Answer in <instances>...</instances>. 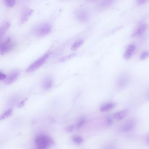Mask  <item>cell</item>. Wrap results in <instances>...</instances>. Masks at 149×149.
Listing matches in <instances>:
<instances>
[{
  "label": "cell",
  "mask_w": 149,
  "mask_h": 149,
  "mask_svg": "<svg viewBox=\"0 0 149 149\" xmlns=\"http://www.w3.org/2000/svg\"><path fill=\"white\" fill-rule=\"evenodd\" d=\"M112 123H113V120H112V118L111 117H108L107 120V123L108 125H111L112 124Z\"/></svg>",
  "instance_id": "4316f807"
},
{
  "label": "cell",
  "mask_w": 149,
  "mask_h": 149,
  "mask_svg": "<svg viewBox=\"0 0 149 149\" xmlns=\"http://www.w3.org/2000/svg\"><path fill=\"white\" fill-rule=\"evenodd\" d=\"M6 78H7V75L4 73H2L1 72H0V80L1 81L4 80Z\"/></svg>",
  "instance_id": "d4e9b609"
},
{
  "label": "cell",
  "mask_w": 149,
  "mask_h": 149,
  "mask_svg": "<svg viewBox=\"0 0 149 149\" xmlns=\"http://www.w3.org/2000/svg\"><path fill=\"white\" fill-rule=\"evenodd\" d=\"M76 53H72V54H70V55H68V56H66L62 58L61 59H59V62L64 63V62H66V61H68V60L71 59V58L74 57V56H76Z\"/></svg>",
  "instance_id": "ffe728a7"
},
{
  "label": "cell",
  "mask_w": 149,
  "mask_h": 149,
  "mask_svg": "<svg viewBox=\"0 0 149 149\" xmlns=\"http://www.w3.org/2000/svg\"><path fill=\"white\" fill-rule=\"evenodd\" d=\"M50 52H49V53H47L45 54L43 56L39 58L38 59L36 60L33 63L31 64L29 67H28L27 70H26V72H32L34 71L39 69L46 62V60L48 59V58L50 57Z\"/></svg>",
  "instance_id": "3957f363"
},
{
  "label": "cell",
  "mask_w": 149,
  "mask_h": 149,
  "mask_svg": "<svg viewBox=\"0 0 149 149\" xmlns=\"http://www.w3.org/2000/svg\"><path fill=\"white\" fill-rule=\"evenodd\" d=\"M15 47V43L11 38H8L2 43L0 47V52L3 55L12 50Z\"/></svg>",
  "instance_id": "277c9868"
},
{
  "label": "cell",
  "mask_w": 149,
  "mask_h": 149,
  "mask_svg": "<svg viewBox=\"0 0 149 149\" xmlns=\"http://www.w3.org/2000/svg\"><path fill=\"white\" fill-rule=\"evenodd\" d=\"M149 56V52L148 51H144L143 52L140 56V59L143 60L148 58Z\"/></svg>",
  "instance_id": "7402d4cb"
},
{
  "label": "cell",
  "mask_w": 149,
  "mask_h": 149,
  "mask_svg": "<svg viewBox=\"0 0 149 149\" xmlns=\"http://www.w3.org/2000/svg\"><path fill=\"white\" fill-rule=\"evenodd\" d=\"M73 141L77 144H80L83 143V139L80 136H74L73 137Z\"/></svg>",
  "instance_id": "44dd1931"
},
{
  "label": "cell",
  "mask_w": 149,
  "mask_h": 149,
  "mask_svg": "<svg viewBox=\"0 0 149 149\" xmlns=\"http://www.w3.org/2000/svg\"><path fill=\"white\" fill-rule=\"evenodd\" d=\"M114 0H101L100 5L102 7H108L113 3Z\"/></svg>",
  "instance_id": "ac0fdd59"
},
{
  "label": "cell",
  "mask_w": 149,
  "mask_h": 149,
  "mask_svg": "<svg viewBox=\"0 0 149 149\" xmlns=\"http://www.w3.org/2000/svg\"><path fill=\"white\" fill-rule=\"evenodd\" d=\"M74 127L73 125L69 126L66 128V131L68 132H71L74 130Z\"/></svg>",
  "instance_id": "484cf974"
},
{
  "label": "cell",
  "mask_w": 149,
  "mask_h": 149,
  "mask_svg": "<svg viewBox=\"0 0 149 149\" xmlns=\"http://www.w3.org/2000/svg\"><path fill=\"white\" fill-rule=\"evenodd\" d=\"M4 4L8 8H13L16 4V0H3Z\"/></svg>",
  "instance_id": "e0dca14e"
},
{
  "label": "cell",
  "mask_w": 149,
  "mask_h": 149,
  "mask_svg": "<svg viewBox=\"0 0 149 149\" xmlns=\"http://www.w3.org/2000/svg\"><path fill=\"white\" fill-rule=\"evenodd\" d=\"M129 78L127 75H122L118 80V85L120 87H124L127 84Z\"/></svg>",
  "instance_id": "9a60e30c"
},
{
  "label": "cell",
  "mask_w": 149,
  "mask_h": 149,
  "mask_svg": "<svg viewBox=\"0 0 149 149\" xmlns=\"http://www.w3.org/2000/svg\"><path fill=\"white\" fill-rule=\"evenodd\" d=\"M87 1H88L94 2V1H96V0H87Z\"/></svg>",
  "instance_id": "4dcf8cb0"
},
{
  "label": "cell",
  "mask_w": 149,
  "mask_h": 149,
  "mask_svg": "<svg viewBox=\"0 0 149 149\" xmlns=\"http://www.w3.org/2000/svg\"><path fill=\"white\" fill-rule=\"evenodd\" d=\"M115 107V104L113 102H107L101 106L100 111L102 112H106L112 110Z\"/></svg>",
  "instance_id": "5bb4252c"
},
{
  "label": "cell",
  "mask_w": 149,
  "mask_h": 149,
  "mask_svg": "<svg viewBox=\"0 0 149 149\" xmlns=\"http://www.w3.org/2000/svg\"><path fill=\"white\" fill-rule=\"evenodd\" d=\"M12 112H13V110H12V109H11L6 110V111L1 116V120H4V119L9 117V116H10L11 114H12Z\"/></svg>",
  "instance_id": "d6986e66"
},
{
  "label": "cell",
  "mask_w": 149,
  "mask_h": 149,
  "mask_svg": "<svg viewBox=\"0 0 149 149\" xmlns=\"http://www.w3.org/2000/svg\"><path fill=\"white\" fill-rule=\"evenodd\" d=\"M147 1H148V0H137V2H138L139 4H141L145 3Z\"/></svg>",
  "instance_id": "83f0119b"
},
{
  "label": "cell",
  "mask_w": 149,
  "mask_h": 149,
  "mask_svg": "<svg viewBox=\"0 0 149 149\" xmlns=\"http://www.w3.org/2000/svg\"><path fill=\"white\" fill-rule=\"evenodd\" d=\"M27 100H28V98H25V99L22 100L21 102H19V103L18 105V107L22 108V107H23L24 106V105H25V103H26Z\"/></svg>",
  "instance_id": "cb8c5ba5"
},
{
  "label": "cell",
  "mask_w": 149,
  "mask_h": 149,
  "mask_svg": "<svg viewBox=\"0 0 149 149\" xmlns=\"http://www.w3.org/2000/svg\"><path fill=\"white\" fill-rule=\"evenodd\" d=\"M35 143L37 148L48 149L53 145V140L48 136L40 135L38 136L35 140Z\"/></svg>",
  "instance_id": "7a4b0ae2"
},
{
  "label": "cell",
  "mask_w": 149,
  "mask_h": 149,
  "mask_svg": "<svg viewBox=\"0 0 149 149\" xmlns=\"http://www.w3.org/2000/svg\"><path fill=\"white\" fill-rule=\"evenodd\" d=\"M129 111L127 109H123L115 113L113 115V117L115 120H120L127 117Z\"/></svg>",
  "instance_id": "7c38bea8"
},
{
  "label": "cell",
  "mask_w": 149,
  "mask_h": 149,
  "mask_svg": "<svg viewBox=\"0 0 149 149\" xmlns=\"http://www.w3.org/2000/svg\"><path fill=\"white\" fill-rule=\"evenodd\" d=\"M47 149V148H37V149Z\"/></svg>",
  "instance_id": "d6a6232c"
},
{
  "label": "cell",
  "mask_w": 149,
  "mask_h": 149,
  "mask_svg": "<svg viewBox=\"0 0 149 149\" xmlns=\"http://www.w3.org/2000/svg\"><path fill=\"white\" fill-rule=\"evenodd\" d=\"M53 83H54V80L52 77L50 76H47L45 77L42 81V88L44 90H49L52 87Z\"/></svg>",
  "instance_id": "9c48e42d"
},
{
  "label": "cell",
  "mask_w": 149,
  "mask_h": 149,
  "mask_svg": "<svg viewBox=\"0 0 149 149\" xmlns=\"http://www.w3.org/2000/svg\"><path fill=\"white\" fill-rule=\"evenodd\" d=\"M10 27V24L8 21H5L3 22L0 27V36L1 38L4 36Z\"/></svg>",
  "instance_id": "4fadbf2b"
},
{
  "label": "cell",
  "mask_w": 149,
  "mask_h": 149,
  "mask_svg": "<svg viewBox=\"0 0 149 149\" xmlns=\"http://www.w3.org/2000/svg\"><path fill=\"white\" fill-rule=\"evenodd\" d=\"M147 29V25L144 24H140L135 30L132 34L133 37H136L142 35Z\"/></svg>",
  "instance_id": "8fae6325"
},
{
  "label": "cell",
  "mask_w": 149,
  "mask_h": 149,
  "mask_svg": "<svg viewBox=\"0 0 149 149\" xmlns=\"http://www.w3.org/2000/svg\"><path fill=\"white\" fill-rule=\"evenodd\" d=\"M20 75V72L18 71H15L7 75V78L4 80V84L7 85H10L15 82Z\"/></svg>",
  "instance_id": "ba28073f"
},
{
  "label": "cell",
  "mask_w": 149,
  "mask_h": 149,
  "mask_svg": "<svg viewBox=\"0 0 149 149\" xmlns=\"http://www.w3.org/2000/svg\"><path fill=\"white\" fill-rule=\"evenodd\" d=\"M33 13V10L29 8H25L22 11L21 14V22L24 24L27 22Z\"/></svg>",
  "instance_id": "52a82bcc"
},
{
  "label": "cell",
  "mask_w": 149,
  "mask_h": 149,
  "mask_svg": "<svg viewBox=\"0 0 149 149\" xmlns=\"http://www.w3.org/2000/svg\"><path fill=\"white\" fill-rule=\"evenodd\" d=\"M75 17L78 21L81 22H85L88 20L89 15L86 10L84 9L80 8L75 11Z\"/></svg>",
  "instance_id": "5b68a950"
},
{
  "label": "cell",
  "mask_w": 149,
  "mask_h": 149,
  "mask_svg": "<svg viewBox=\"0 0 149 149\" xmlns=\"http://www.w3.org/2000/svg\"><path fill=\"white\" fill-rule=\"evenodd\" d=\"M146 143L149 145V136L147 137V139H146Z\"/></svg>",
  "instance_id": "f546056e"
},
{
  "label": "cell",
  "mask_w": 149,
  "mask_h": 149,
  "mask_svg": "<svg viewBox=\"0 0 149 149\" xmlns=\"http://www.w3.org/2000/svg\"><path fill=\"white\" fill-rule=\"evenodd\" d=\"M84 41L83 40H79L76 41L71 46V49L73 51H75L80 48L83 45Z\"/></svg>",
  "instance_id": "2e32d148"
},
{
  "label": "cell",
  "mask_w": 149,
  "mask_h": 149,
  "mask_svg": "<svg viewBox=\"0 0 149 149\" xmlns=\"http://www.w3.org/2000/svg\"><path fill=\"white\" fill-rule=\"evenodd\" d=\"M136 123L133 120H129L124 123L121 127V131L125 133L129 132L134 129Z\"/></svg>",
  "instance_id": "8992f818"
},
{
  "label": "cell",
  "mask_w": 149,
  "mask_h": 149,
  "mask_svg": "<svg viewBox=\"0 0 149 149\" xmlns=\"http://www.w3.org/2000/svg\"><path fill=\"white\" fill-rule=\"evenodd\" d=\"M136 46L135 45L132 44L129 45L127 47L124 52V57L126 59H129L132 57L134 53L136 50Z\"/></svg>",
  "instance_id": "30bf717a"
},
{
  "label": "cell",
  "mask_w": 149,
  "mask_h": 149,
  "mask_svg": "<svg viewBox=\"0 0 149 149\" xmlns=\"http://www.w3.org/2000/svg\"><path fill=\"white\" fill-rule=\"evenodd\" d=\"M106 149H115L114 148L113 146H111V145H110V146H108V147H107L106 148Z\"/></svg>",
  "instance_id": "f1b7e54d"
},
{
  "label": "cell",
  "mask_w": 149,
  "mask_h": 149,
  "mask_svg": "<svg viewBox=\"0 0 149 149\" xmlns=\"http://www.w3.org/2000/svg\"><path fill=\"white\" fill-rule=\"evenodd\" d=\"M86 120L85 118H81L78 122V123L77 124V127L78 128L81 127L85 123Z\"/></svg>",
  "instance_id": "603a6c76"
},
{
  "label": "cell",
  "mask_w": 149,
  "mask_h": 149,
  "mask_svg": "<svg viewBox=\"0 0 149 149\" xmlns=\"http://www.w3.org/2000/svg\"><path fill=\"white\" fill-rule=\"evenodd\" d=\"M52 30L51 25L49 23H44L36 27L33 33L38 37H43L49 35Z\"/></svg>",
  "instance_id": "6da1fadb"
},
{
  "label": "cell",
  "mask_w": 149,
  "mask_h": 149,
  "mask_svg": "<svg viewBox=\"0 0 149 149\" xmlns=\"http://www.w3.org/2000/svg\"><path fill=\"white\" fill-rule=\"evenodd\" d=\"M147 98L149 100V92L148 93V94H147Z\"/></svg>",
  "instance_id": "1f68e13d"
}]
</instances>
